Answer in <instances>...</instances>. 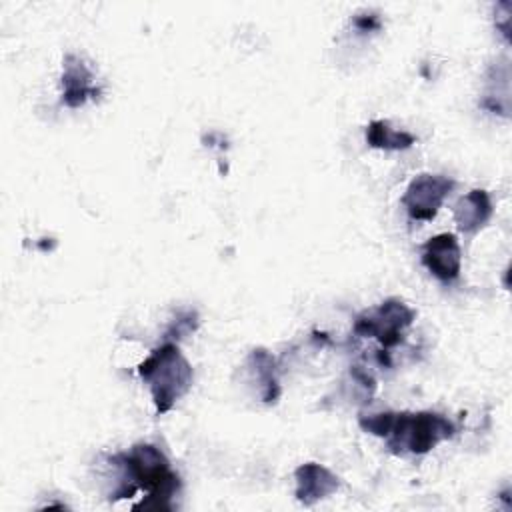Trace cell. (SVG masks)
Wrapping results in <instances>:
<instances>
[{
    "label": "cell",
    "mask_w": 512,
    "mask_h": 512,
    "mask_svg": "<svg viewBox=\"0 0 512 512\" xmlns=\"http://www.w3.org/2000/svg\"><path fill=\"white\" fill-rule=\"evenodd\" d=\"M138 376L148 386L156 414H166L192 386V366L178 344L164 342L138 364Z\"/></svg>",
    "instance_id": "7a4b0ae2"
},
{
    "label": "cell",
    "mask_w": 512,
    "mask_h": 512,
    "mask_svg": "<svg viewBox=\"0 0 512 512\" xmlns=\"http://www.w3.org/2000/svg\"><path fill=\"white\" fill-rule=\"evenodd\" d=\"M394 418H396V412H390V410L376 412V414H360L358 416V424H360V428L364 432L380 436V438H386L390 434Z\"/></svg>",
    "instance_id": "7c38bea8"
},
{
    "label": "cell",
    "mask_w": 512,
    "mask_h": 512,
    "mask_svg": "<svg viewBox=\"0 0 512 512\" xmlns=\"http://www.w3.org/2000/svg\"><path fill=\"white\" fill-rule=\"evenodd\" d=\"M94 74L88 68V64L74 56L68 54L64 56L62 62V102L68 108H80L86 100L96 98L100 90L92 84Z\"/></svg>",
    "instance_id": "ba28073f"
},
{
    "label": "cell",
    "mask_w": 512,
    "mask_h": 512,
    "mask_svg": "<svg viewBox=\"0 0 512 512\" xmlns=\"http://www.w3.org/2000/svg\"><path fill=\"white\" fill-rule=\"evenodd\" d=\"M420 260L426 270L442 284L456 282L462 270V250L458 238L450 232L432 236L422 244Z\"/></svg>",
    "instance_id": "8992f818"
},
{
    "label": "cell",
    "mask_w": 512,
    "mask_h": 512,
    "mask_svg": "<svg viewBox=\"0 0 512 512\" xmlns=\"http://www.w3.org/2000/svg\"><path fill=\"white\" fill-rule=\"evenodd\" d=\"M416 320V310L400 298H386L376 308L364 310L354 320V334L360 338H374L384 350L398 346L404 340L406 328Z\"/></svg>",
    "instance_id": "277c9868"
},
{
    "label": "cell",
    "mask_w": 512,
    "mask_h": 512,
    "mask_svg": "<svg viewBox=\"0 0 512 512\" xmlns=\"http://www.w3.org/2000/svg\"><path fill=\"white\" fill-rule=\"evenodd\" d=\"M366 142L378 150H406L416 144V136L392 128L386 120H372L366 126Z\"/></svg>",
    "instance_id": "8fae6325"
},
{
    "label": "cell",
    "mask_w": 512,
    "mask_h": 512,
    "mask_svg": "<svg viewBox=\"0 0 512 512\" xmlns=\"http://www.w3.org/2000/svg\"><path fill=\"white\" fill-rule=\"evenodd\" d=\"M452 188L454 180L448 176L420 174L408 184L402 196V206L410 220H432Z\"/></svg>",
    "instance_id": "5b68a950"
},
{
    "label": "cell",
    "mask_w": 512,
    "mask_h": 512,
    "mask_svg": "<svg viewBox=\"0 0 512 512\" xmlns=\"http://www.w3.org/2000/svg\"><path fill=\"white\" fill-rule=\"evenodd\" d=\"M492 212L490 194L482 188H474L454 204V222L462 234H476L492 218Z\"/></svg>",
    "instance_id": "9c48e42d"
},
{
    "label": "cell",
    "mask_w": 512,
    "mask_h": 512,
    "mask_svg": "<svg viewBox=\"0 0 512 512\" xmlns=\"http://www.w3.org/2000/svg\"><path fill=\"white\" fill-rule=\"evenodd\" d=\"M248 368L258 382V392L264 404H274L280 394V378H278V364L276 358L266 348H254L248 354Z\"/></svg>",
    "instance_id": "30bf717a"
},
{
    "label": "cell",
    "mask_w": 512,
    "mask_h": 512,
    "mask_svg": "<svg viewBox=\"0 0 512 512\" xmlns=\"http://www.w3.org/2000/svg\"><path fill=\"white\" fill-rule=\"evenodd\" d=\"M294 480V496L304 506H314L316 502L332 496L340 488V478L330 468L318 462L300 464L294 470Z\"/></svg>",
    "instance_id": "52a82bcc"
},
{
    "label": "cell",
    "mask_w": 512,
    "mask_h": 512,
    "mask_svg": "<svg viewBox=\"0 0 512 512\" xmlns=\"http://www.w3.org/2000/svg\"><path fill=\"white\" fill-rule=\"evenodd\" d=\"M456 426L442 414L422 410V412H396L394 424L390 428L388 450L396 456L414 454L422 456L436 448L442 440L452 438Z\"/></svg>",
    "instance_id": "3957f363"
},
{
    "label": "cell",
    "mask_w": 512,
    "mask_h": 512,
    "mask_svg": "<svg viewBox=\"0 0 512 512\" xmlns=\"http://www.w3.org/2000/svg\"><path fill=\"white\" fill-rule=\"evenodd\" d=\"M354 26L362 32H372L376 28H380V18L374 14H364V16H356L354 18Z\"/></svg>",
    "instance_id": "5bb4252c"
},
{
    "label": "cell",
    "mask_w": 512,
    "mask_h": 512,
    "mask_svg": "<svg viewBox=\"0 0 512 512\" xmlns=\"http://www.w3.org/2000/svg\"><path fill=\"white\" fill-rule=\"evenodd\" d=\"M110 464L120 470V482L112 490L110 500L130 498L136 490H146L148 498L134 506L152 510H172V496L180 490V476L170 468L166 454L148 442L134 444L128 452H118Z\"/></svg>",
    "instance_id": "6da1fadb"
},
{
    "label": "cell",
    "mask_w": 512,
    "mask_h": 512,
    "mask_svg": "<svg viewBox=\"0 0 512 512\" xmlns=\"http://www.w3.org/2000/svg\"><path fill=\"white\" fill-rule=\"evenodd\" d=\"M196 326H198V320H196V314H192V312H188L184 318H178L176 320V324L172 326V330H168V334H166V338H172V334H176V338H180V334H186V332H192V330H196Z\"/></svg>",
    "instance_id": "4fadbf2b"
}]
</instances>
